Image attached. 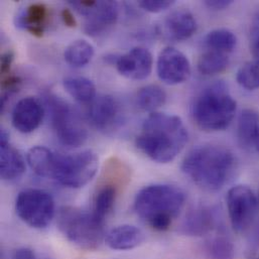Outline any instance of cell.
I'll return each instance as SVG.
<instances>
[{"label":"cell","instance_id":"obj_1","mask_svg":"<svg viewBox=\"0 0 259 259\" xmlns=\"http://www.w3.org/2000/svg\"><path fill=\"white\" fill-rule=\"evenodd\" d=\"M26 160L37 176L54 180L71 189L86 186L95 177L99 165V158L92 150L62 154L45 146L30 148Z\"/></svg>","mask_w":259,"mask_h":259},{"label":"cell","instance_id":"obj_2","mask_svg":"<svg viewBox=\"0 0 259 259\" xmlns=\"http://www.w3.org/2000/svg\"><path fill=\"white\" fill-rule=\"evenodd\" d=\"M188 139V130L179 116L154 112L144 120L135 144L152 161L167 163L184 149Z\"/></svg>","mask_w":259,"mask_h":259},{"label":"cell","instance_id":"obj_3","mask_svg":"<svg viewBox=\"0 0 259 259\" xmlns=\"http://www.w3.org/2000/svg\"><path fill=\"white\" fill-rule=\"evenodd\" d=\"M236 158L228 148L204 144L193 148L182 162L183 172L199 188L217 192L232 178Z\"/></svg>","mask_w":259,"mask_h":259},{"label":"cell","instance_id":"obj_4","mask_svg":"<svg viewBox=\"0 0 259 259\" xmlns=\"http://www.w3.org/2000/svg\"><path fill=\"white\" fill-rule=\"evenodd\" d=\"M186 195L178 187L155 184L141 189L134 200L136 214L156 231L167 230L179 216Z\"/></svg>","mask_w":259,"mask_h":259},{"label":"cell","instance_id":"obj_5","mask_svg":"<svg viewBox=\"0 0 259 259\" xmlns=\"http://www.w3.org/2000/svg\"><path fill=\"white\" fill-rule=\"evenodd\" d=\"M237 103L227 85L218 81L206 87L195 98L191 113L195 123L205 131H221L232 122Z\"/></svg>","mask_w":259,"mask_h":259},{"label":"cell","instance_id":"obj_6","mask_svg":"<svg viewBox=\"0 0 259 259\" xmlns=\"http://www.w3.org/2000/svg\"><path fill=\"white\" fill-rule=\"evenodd\" d=\"M57 223L62 234L82 249L95 250L105 239L104 224L100 223L92 213L79 208L62 207L58 213Z\"/></svg>","mask_w":259,"mask_h":259},{"label":"cell","instance_id":"obj_7","mask_svg":"<svg viewBox=\"0 0 259 259\" xmlns=\"http://www.w3.org/2000/svg\"><path fill=\"white\" fill-rule=\"evenodd\" d=\"M47 105L51 112L54 131L59 141L69 147L83 145L88 133L85 124L75 109L54 94L46 95Z\"/></svg>","mask_w":259,"mask_h":259},{"label":"cell","instance_id":"obj_8","mask_svg":"<svg viewBox=\"0 0 259 259\" xmlns=\"http://www.w3.org/2000/svg\"><path fill=\"white\" fill-rule=\"evenodd\" d=\"M17 216L29 227L47 228L55 217V201L51 194L39 189L21 191L15 200Z\"/></svg>","mask_w":259,"mask_h":259},{"label":"cell","instance_id":"obj_9","mask_svg":"<svg viewBox=\"0 0 259 259\" xmlns=\"http://www.w3.org/2000/svg\"><path fill=\"white\" fill-rule=\"evenodd\" d=\"M227 208L233 230L242 234L253 224L258 209V199L253 191L244 185L231 188L227 194Z\"/></svg>","mask_w":259,"mask_h":259},{"label":"cell","instance_id":"obj_10","mask_svg":"<svg viewBox=\"0 0 259 259\" xmlns=\"http://www.w3.org/2000/svg\"><path fill=\"white\" fill-rule=\"evenodd\" d=\"M158 78L167 85H179L188 81L191 76L189 59L172 47L164 48L156 62Z\"/></svg>","mask_w":259,"mask_h":259},{"label":"cell","instance_id":"obj_11","mask_svg":"<svg viewBox=\"0 0 259 259\" xmlns=\"http://www.w3.org/2000/svg\"><path fill=\"white\" fill-rule=\"evenodd\" d=\"M115 65L123 77L131 80H144L152 71L153 59L147 49L135 47L126 54L117 57Z\"/></svg>","mask_w":259,"mask_h":259},{"label":"cell","instance_id":"obj_12","mask_svg":"<svg viewBox=\"0 0 259 259\" xmlns=\"http://www.w3.org/2000/svg\"><path fill=\"white\" fill-rule=\"evenodd\" d=\"M121 108L118 101L110 96L103 95L92 101L88 117L91 123L100 131H111L121 121Z\"/></svg>","mask_w":259,"mask_h":259},{"label":"cell","instance_id":"obj_13","mask_svg":"<svg viewBox=\"0 0 259 259\" xmlns=\"http://www.w3.org/2000/svg\"><path fill=\"white\" fill-rule=\"evenodd\" d=\"M84 16H86L85 32L91 36H97L116 23L118 5L114 1H96Z\"/></svg>","mask_w":259,"mask_h":259},{"label":"cell","instance_id":"obj_14","mask_svg":"<svg viewBox=\"0 0 259 259\" xmlns=\"http://www.w3.org/2000/svg\"><path fill=\"white\" fill-rule=\"evenodd\" d=\"M44 118V107L33 97L21 99L12 111V124L21 133H30L36 130Z\"/></svg>","mask_w":259,"mask_h":259},{"label":"cell","instance_id":"obj_15","mask_svg":"<svg viewBox=\"0 0 259 259\" xmlns=\"http://www.w3.org/2000/svg\"><path fill=\"white\" fill-rule=\"evenodd\" d=\"M25 171V162L19 151L14 148L8 139V134L0 132V176L4 181H15Z\"/></svg>","mask_w":259,"mask_h":259},{"label":"cell","instance_id":"obj_16","mask_svg":"<svg viewBox=\"0 0 259 259\" xmlns=\"http://www.w3.org/2000/svg\"><path fill=\"white\" fill-rule=\"evenodd\" d=\"M197 27L198 24L194 14L186 8L172 11L163 22L164 34L174 41H183L190 38L196 32Z\"/></svg>","mask_w":259,"mask_h":259},{"label":"cell","instance_id":"obj_17","mask_svg":"<svg viewBox=\"0 0 259 259\" xmlns=\"http://www.w3.org/2000/svg\"><path fill=\"white\" fill-rule=\"evenodd\" d=\"M217 227V215L213 208L199 206L192 209L183 225L182 232L188 236L201 237L210 234Z\"/></svg>","mask_w":259,"mask_h":259},{"label":"cell","instance_id":"obj_18","mask_svg":"<svg viewBox=\"0 0 259 259\" xmlns=\"http://www.w3.org/2000/svg\"><path fill=\"white\" fill-rule=\"evenodd\" d=\"M145 240L144 233L133 225H120L105 235V243L112 250L125 251L140 246Z\"/></svg>","mask_w":259,"mask_h":259},{"label":"cell","instance_id":"obj_19","mask_svg":"<svg viewBox=\"0 0 259 259\" xmlns=\"http://www.w3.org/2000/svg\"><path fill=\"white\" fill-rule=\"evenodd\" d=\"M48 18V8L45 4L34 3L16 16V25L26 29L35 36H41Z\"/></svg>","mask_w":259,"mask_h":259},{"label":"cell","instance_id":"obj_20","mask_svg":"<svg viewBox=\"0 0 259 259\" xmlns=\"http://www.w3.org/2000/svg\"><path fill=\"white\" fill-rule=\"evenodd\" d=\"M116 197L117 191L112 185H105L96 193L91 213L100 223L105 224L107 217L114 208Z\"/></svg>","mask_w":259,"mask_h":259},{"label":"cell","instance_id":"obj_21","mask_svg":"<svg viewBox=\"0 0 259 259\" xmlns=\"http://www.w3.org/2000/svg\"><path fill=\"white\" fill-rule=\"evenodd\" d=\"M63 86L68 94L78 102L89 103L95 99L96 87L88 78L67 77L63 81Z\"/></svg>","mask_w":259,"mask_h":259},{"label":"cell","instance_id":"obj_22","mask_svg":"<svg viewBox=\"0 0 259 259\" xmlns=\"http://www.w3.org/2000/svg\"><path fill=\"white\" fill-rule=\"evenodd\" d=\"M259 133V113L253 109H244L237 125V135L243 146H253L254 140Z\"/></svg>","mask_w":259,"mask_h":259},{"label":"cell","instance_id":"obj_23","mask_svg":"<svg viewBox=\"0 0 259 259\" xmlns=\"http://www.w3.org/2000/svg\"><path fill=\"white\" fill-rule=\"evenodd\" d=\"M204 45L209 51L229 55L236 48L237 37L229 29L217 28L207 33L204 38Z\"/></svg>","mask_w":259,"mask_h":259},{"label":"cell","instance_id":"obj_24","mask_svg":"<svg viewBox=\"0 0 259 259\" xmlns=\"http://www.w3.org/2000/svg\"><path fill=\"white\" fill-rule=\"evenodd\" d=\"M166 101L165 91L157 85L142 87L136 95V104L139 109L145 112L154 113L164 105Z\"/></svg>","mask_w":259,"mask_h":259},{"label":"cell","instance_id":"obj_25","mask_svg":"<svg viewBox=\"0 0 259 259\" xmlns=\"http://www.w3.org/2000/svg\"><path fill=\"white\" fill-rule=\"evenodd\" d=\"M203 252L206 259H234L235 248L224 234L215 235L204 242Z\"/></svg>","mask_w":259,"mask_h":259},{"label":"cell","instance_id":"obj_26","mask_svg":"<svg viewBox=\"0 0 259 259\" xmlns=\"http://www.w3.org/2000/svg\"><path fill=\"white\" fill-rule=\"evenodd\" d=\"M94 53V47L89 41L85 39H77L67 47L64 57L70 66L81 68L91 62Z\"/></svg>","mask_w":259,"mask_h":259},{"label":"cell","instance_id":"obj_27","mask_svg":"<svg viewBox=\"0 0 259 259\" xmlns=\"http://www.w3.org/2000/svg\"><path fill=\"white\" fill-rule=\"evenodd\" d=\"M228 65V55L207 50L198 61V71L202 75L211 76L223 72Z\"/></svg>","mask_w":259,"mask_h":259},{"label":"cell","instance_id":"obj_28","mask_svg":"<svg viewBox=\"0 0 259 259\" xmlns=\"http://www.w3.org/2000/svg\"><path fill=\"white\" fill-rule=\"evenodd\" d=\"M236 80L238 84L248 90L253 91L259 88V63L256 61H251L238 70L236 75Z\"/></svg>","mask_w":259,"mask_h":259},{"label":"cell","instance_id":"obj_29","mask_svg":"<svg viewBox=\"0 0 259 259\" xmlns=\"http://www.w3.org/2000/svg\"><path fill=\"white\" fill-rule=\"evenodd\" d=\"M175 1L169 0H141L138 2L139 7L151 13H158L171 7Z\"/></svg>","mask_w":259,"mask_h":259},{"label":"cell","instance_id":"obj_30","mask_svg":"<svg viewBox=\"0 0 259 259\" xmlns=\"http://www.w3.org/2000/svg\"><path fill=\"white\" fill-rule=\"evenodd\" d=\"M250 51L253 61L259 63V16L253 22L250 34Z\"/></svg>","mask_w":259,"mask_h":259},{"label":"cell","instance_id":"obj_31","mask_svg":"<svg viewBox=\"0 0 259 259\" xmlns=\"http://www.w3.org/2000/svg\"><path fill=\"white\" fill-rule=\"evenodd\" d=\"M13 53L12 52H6L4 54H2L1 56V60H0V71L2 75H9V71H10V67L11 64L13 62Z\"/></svg>","mask_w":259,"mask_h":259},{"label":"cell","instance_id":"obj_32","mask_svg":"<svg viewBox=\"0 0 259 259\" xmlns=\"http://www.w3.org/2000/svg\"><path fill=\"white\" fill-rule=\"evenodd\" d=\"M233 3L232 0H207L204 4L213 10H223L228 8Z\"/></svg>","mask_w":259,"mask_h":259},{"label":"cell","instance_id":"obj_33","mask_svg":"<svg viewBox=\"0 0 259 259\" xmlns=\"http://www.w3.org/2000/svg\"><path fill=\"white\" fill-rule=\"evenodd\" d=\"M14 259H38L34 251L29 248H19L16 250Z\"/></svg>","mask_w":259,"mask_h":259},{"label":"cell","instance_id":"obj_34","mask_svg":"<svg viewBox=\"0 0 259 259\" xmlns=\"http://www.w3.org/2000/svg\"><path fill=\"white\" fill-rule=\"evenodd\" d=\"M62 18H63L64 23L68 27H75L77 25V21H76L74 15H73V13H72V11L70 9L65 8L62 11Z\"/></svg>","mask_w":259,"mask_h":259},{"label":"cell","instance_id":"obj_35","mask_svg":"<svg viewBox=\"0 0 259 259\" xmlns=\"http://www.w3.org/2000/svg\"><path fill=\"white\" fill-rule=\"evenodd\" d=\"M249 259H259V230L255 234L254 241L252 244V248L250 250V257Z\"/></svg>","mask_w":259,"mask_h":259},{"label":"cell","instance_id":"obj_36","mask_svg":"<svg viewBox=\"0 0 259 259\" xmlns=\"http://www.w3.org/2000/svg\"><path fill=\"white\" fill-rule=\"evenodd\" d=\"M253 147L257 150L259 152V133L258 135L256 136V138H255V140H254V143H253Z\"/></svg>","mask_w":259,"mask_h":259},{"label":"cell","instance_id":"obj_37","mask_svg":"<svg viewBox=\"0 0 259 259\" xmlns=\"http://www.w3.org/2000/svg\"><path fill=\"white\" fill-rule=\"evenodd\" d=\"M258 202H259V200H258Z\"/></svg>","mask_w":259,"mask_h":259}]
</instances>
